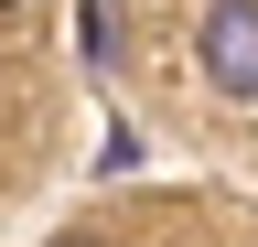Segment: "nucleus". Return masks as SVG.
<instances>
[{"mask_svg":"<svg viewBox=\"0 0 258 247\" xmlns=\"http://www.w3.org/2000/svg\"><path fill=\"white\" fill-rule=\"evenodd\" d=\"M205 75L237 108H258V0H215L205 11Z\"/></svg>","mask_w":258,"mask_h":247,"instance_id":"1","label":"nucleus"},{"mask_svg":"<svg viewBox=\"0 0 258 247\" xmlns=\"http://www.w3.org/2000/svg\"><path fill=\"white\" fill-rule=\"evenodd\" d=\"M64 247H108V236H64Z\"/></svg>","mask_w":258,"mask_h":247,"instance_id":"2","label":"nucleus"}]
</instances>
